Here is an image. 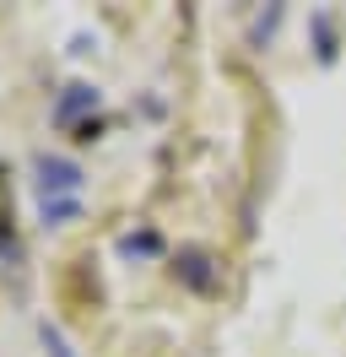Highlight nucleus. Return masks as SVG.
Returning <instances> with one entry per match:
<instances>
[{
    "label": "nucleus",
    "instance_id": "39448f33",
    "mask_svg": "<svg viewBox=\"0 0 346 357\" xmlns=\"http://www.w3.org/2000/svg\"><path fill=\"white\" fill-rule=\"evenodd\" d=\"M76 211H82L76 201H43V222H70Z\"/></svg>",
    "mask_w": 346,
    "mask_h": 357
},
{
    "label": "nucleus",
    "instance_id": "f03ea898",
    "mask_svg": "<svg viewBox=\"0 0 346 357\" xmlns=\"http://www.w3.org/2000/svg\"><path fill=\"white\" fill-rule=\"evenodd\" d=\"M98 103V87H86V82H76V87H65V98L54 103V125H70L82 109H92Z\"/></svg>",
    "mask_w": 346,
    "mask_h": 357
},
{
    "label": "nucleus",
    "instance_id": "7ed1b4c3",
    "mask_svg": "<svg viewBox=\"0 0 346 357\" xmlns=\"http://www.w3.org/2000/svg\"><path fill=\"white\" fill-rule=\"evenodd\" d=\"M179 271H184V282H190V287H211V271H206V255H184V260H179Z\"/></svg>",
    "mask_w": 346,
    "mask_h": 357
},
{
    "label": "nucleus",
    "instance_id": "f257e3e1",
    "mask_svg": "<svg viewBox=\"0 0 346 357\" xmlns=\"http://www.w3.org/2000/svg\"><path fill=\"white\" fill-rule=\"evenodd\" d=\"M33 174H38L43 201H70V195L82 190V168H76V162H65V157H38V162H33Z\"/></svg>",
    "mask_w": 346,
    "mask_h": 357
},
{
    "label": "nucleus",
    "instance_id": "20e7f679",
    "mask_svg": "<svg viewBox=\"0 0 346 357\" xmlns=\"http://www.w3.org/2000/svg\"><path fill=\"white\" fill-rule=\"evenodd\" d=\"M38 341H43V352H49V357H76L70 347H65V335L54 331V325H43V331H38Z\"/></svg>",
    "mask_w": 346,
    "mask_h": 357
}]
</instances>
